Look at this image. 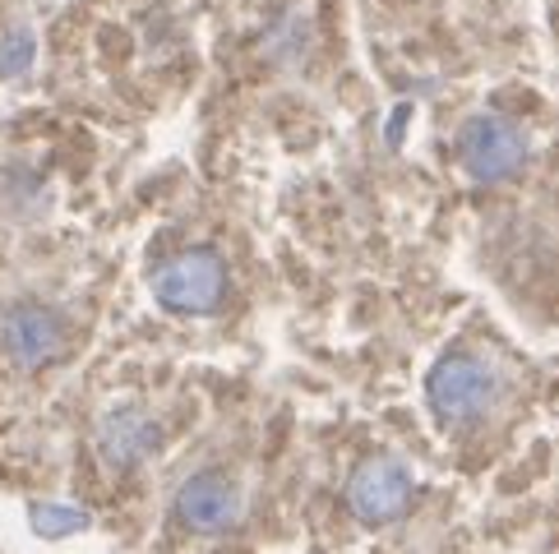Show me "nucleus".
<instances>
[{"label":"nucleus","instance_id":"6","mask_svg":"<svg viewBox=\"0 0 559 554\" xmlns=\"http://www.w3.org/2000/svg\"><path fill=\"white\" fill-rule=\"evenodd\" d=\"M176 518L190 531H227L241 518V490L223 471H199L176 494Z\"/></svg>","mask_w":559,"mask_h":554},{"label":"nucleus","instance_id":"1","mask_svg":"<svg viewBox=\"0 0 559 554\" xmlns=\"http://www.w3.org/2000/svg\"><path fill=\"white\" fill-rule=\"evenodd\" d=\"M227 291V268L213 250H186L167 260L153 277L157 305L171 314H209Z\"/></svg>","mask_w":559,"mask_h":554},{"label":"nucleus","instance_id":"2","mask_svg":"<svg viewBox=\"0 0 559 554\" xmlns=\"http://www.w3.org/2000/svg\"><path fill=\"white\" fill-rule=\"evenodd\" d=\"M426 393H430V407H435L439 421L463 425V421H476V416L490 407L495 380L476 356H444V361L430 370Z\"/></svg>","mask_w":559,"mask_h":554},{"label":"nucleus","instance_id":"3","mask_svg":"<svg viewBox=\"0 0 559 554\" xmlns=\"http://www.w3.org/2000/svg\"><path fill=\"white\" fill-rule=\"evenodd\" d=\"M457 157H463V167L472 176H481V181H504V176H513L527 162V144H523V134L509 121H499V116H472L463 134H457Z\"/></svg>","mask_w":559,"mask_h":554},{"label":"nucleus","instance_id":"8","mask_svg":"<svg viewBox=\"0 0 559 554\" xmlns=\"http://www.w3.org/2000/svg\"><path fill=\"white\" fill-rule=\"evenodd\" d=\"M28 56H33V37H28V33H10V37H5V47H0V70H5V74L24 70V65H28Z\"/></svg>","mask_w":559,"mask_h":554},{"label":"nucleus","instance_id":"4","mask_svg":"<svg viewBox=\"0 0 559 554\" xmlns=\"http://www.w3.org/2000/svg\"><path fill=\"white\" fill-rule=\"evenodd\" d=\"M61 347H66V324H61V314L47 305H14L5 320H0V351H5L14 365L37 370V365L56 361Z\"/></svg>","mask_w":559,"mask_h":554},{"label":"nucleus","instance_id":"5","mask_svg":"<svg viewBox=\"0 0 559 554\" xmlns=\"http://www.w3.org/2000/svg\"><path fill=\"white\" fill-rule=\"evenodd\" d=\"M412 499V477L389 458H374L366 467H356V477L347 485V504L361 522H393Z\"/></svg>","mask_w":559,"mask_h":554},{"label":"nucleus","instance_id":"7","mask_svg":"<svg viewBox=\"0 0 559 554\" xmlns=\"http://www.w3.org/2000/svg\"><path fill=\"white\" fill-rule=\"evenodd\" d=\"M153 444V425L144 421V416H134V411H116L111 421L103 425V453L111 462H139L148 453Z\"/></svg>","mask_w":559,"mask_h":554}]
</instances>
